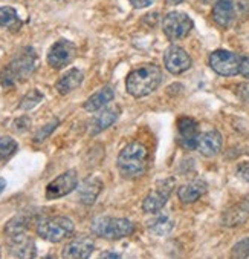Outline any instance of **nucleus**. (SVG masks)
Returning a JSON list of instances; mask_svg holds the SVG:
<instances>
[{
	"mask_svg": "<svg viewBox=\"0 0 249 259\" xmlns=\"http://www.w3.org/2000/svg\"><path fill=\"white\" fill-rule=\"evenodd\" d=\"M37 53L34 48H23L14 56V59L0 71V84L11 88L19 81H25L31 77L37 68Z\"/></svg>",
	"mask_w": 249,
	"mask_h": 259,
	"instance_id": "obj_1",
	"label": "nucleus"
},
{
	"mask_svg": "<svg viewBox=\"0 0 249 259\" xmlns=\"http://www.w3.org/2000/svg\"><path fill=\"white\" fill-rule=\"evenodd\" d=\"M161 81H162L161 69L153 63H147V65L135 68L127 75L126 88L132 97L142 98L155 92L159 88Z\"/></svg>",
	"mask_w": 249,
	"mask_h": 259,
	"instance_id": "obj_2",
	"label": "nucleus"
},
{
	"mask_svg": "<svg viewBox=\"0 0 249 259\" xmlns=\"http://www.w3.org/2000/svg\"><path fill=\"white\" fill-rule=\"evenodd\" d=\"M147 163H148L147 147L139 141H132L119 152L116 167L124 178L135 180L145 174Z\"/></svg>",
	"mask_w": 249,
	"mask_h": 259,
	"instance_id": "obj_3",
	"label": "nucleus"
},
{
	"mask_svg": "<svg viewBox=\"0 0 249 259\" xmlns=\"http://www.w3.org/2000/svg\"><path fill=\"white\" fill-rule=\"evenodd\" d=\"M90 230L95 236L104 238L109 241H118L127 236H132L136 230L135 223L126 218H112V217H98L92 221Z\"/></svg>",
	"mask_w": 249,
	"mask_h": 259,
	"instance_id": "obj_4",
	"label": "nucleus"
},
{
	"mask_svg": "<svg viewBox=\"0 0 249 259\" xmlns=\"http://www.w3.org/2000/svg\"><path fill=\"white\" fill-rule=\"evenodd\" d=\"M75 226L72 220L66 217H49L43 218L35 224V232L40 238L49 242H60L72 236Z\"/></svg>",
	"mask_w": 249,
	"mask_h": 259,
	"instance_id": "obj_5",
	"label": "nucleus"
},
{
	"mask_svg": "<svg viewBox=\"0 0 249 259\" xmlns=\"http://www.w3.org/2000/svg\"><path fill=\"white\" fill-rule=\"evenodd\" d=\"M194 23L191 17L182 11H171L162 20V31L170 41H177L185 38L191 32Z\"/></svg>",
	"mask_w": 249,
	"mask_h": 259,
	"instance_id": "obj_6",
	"label": "nucleus"
},
{
	"mask_svg": "<svg viewBox=\"0 0 249 259\" xmlns=\"http://www.w3.org/2000/svg\"><path fill=\"white\" fill-rule=\"evenodd\" d=\"M174 186H176V181L174 178H165V180H161L155 189H152V192L148 193L144 201H142V210L145 213H156V212H161L164 209L165 202L168 201L171 192L174 190Z\"/></svg>",
	"mask_w": 249,
	"mask_h": 259,
	"instance_id": "obj_7",
	"label": "nucleus"
},
{
	"mask_svg": "<svg viewBox=\"0 0 249 259\" xmlns=\"http://www.w3.org/2000/svg\"><path fill=\"white\" fill-rule=\"evenodd\" d=\"M240 59L231 53V51L226 49H217L214 53H211L210 56V66L211 69L223 77H234L237 74H240Z\"/></svg>",
	"mask_w": 249,
	"mask_h": 259,
	"instance_id": "obj_8",
	"label": "nucleus"
},
{
	"mask_svg": "<svg viewBox=\"0 0 249 259\" xmlns=\"http://www.w3.org/2000/svg\"><path fill=\"white\" fill-rule=\"evenodd\" d=\"M75 56H77V46L72 41L61 38V40H57L51 48H49L46 60L51 68L63 69L69 63H72Z\"/></svg>",
	"mask_w": 249,
	"mask_h": 259,
	"instance_id": "obj_9",
	"label": "nucleus"
},
{
	"mask_svg": "<svg viewBox=\"0 0 249 259\" xmlns=\"http://www.w3.org/2000/svg\"><path fill=\"white\" fill-rule=\"evenodd\" d=\"M77 186H78L77 170H74V169L66 170L46 186V198L57 199V198L66 196L71 192H74L77 189Z\"/></svg>",
	"mask_w": 249,
	"mask_h": 259,
	"instance_id": "obj_10",
	"label": "nucleus"
},
{
	"mask_svg": "<svg viewBox=\"0 0 249 259\" xmlns=\"http://www.w3.org/2000/svg\"><path fill=\"white\" fill-rule=\"evenodd\" d=\"M164 65H165L168 72L179 75V74H182L191 68V57L188 56V53L183 48L173 45L165 51Z\"/></svg>",
	"mask_w": 249,
	"mask_h": 259,
	"instance_id": "obj_11",
	"label": "nucleus"
},
{
	"mask_svg": "<svg viewBox=\"0 0 249 259\" xmlns=\"http://www.w3.org/2000/svg\"><path fill=\"white\" fill-rule=\"evenodd\" d=\"M199 140V124L190 117H180L177 120V143L183 149H196Z\"/></svg>",
	"mask_w": 249,
	"mask_h": 259,
	"instance_id": "obj_12",
	"label": "nucleus"
},
{
	"mask_svg": "<svg viewBox=\"0 0 249 259\" xmlns=\"http://www.w3.org/2000/svg\"><path fill=\"white\" fill-rule=\"evenodd\" d=\"M93 248H95V242L92 238L78 236L65 245L61 256L66 259H86L92 254Z\"/></svg>",
	"mask_w": 249,
	"mask_h": 259,
	"instance_id": "obj_13",
	"label": "nucleus"
},
{
	"mask_svg": "<svg viewBox=\"0 0 249 259\" xmlns=\"http://www.w3.org/2000/svg\"><path fill=\"white\" fill-rule=\"evenodd\" d=\"M8 244L10 251L16 257H34L35 256V242L31 236H28L25 232L8 235Z\"/></svg>",
	"mask_w": 249,
	"mask_h": 259,
	"instance_id": "obj_14",
	"label": "nucleus"
},
{
	"mask_svg": "<svg viewBox=\"0 0 249 259\" xmlns=\"http://www.w3.org/2000/svg\"><path fill=\"white\" fill-rule=\"evenodd\" d=\"M222 144H223V138L220 132L213 129V131H208L202 135H199L197 150L201 152L204 157H214V155H217L222 150Z\"/></svg>",
	"mask_w": 249,
	"mask_h": 259,
	"instance_id": "obj_15",
	"label": "nucleus"
},
{
	"mask_svg": "<svg viewBox=\"0 0 249 259\" xmlns=\"http://www.w3.org/2000/svg\"><path fill=\"white\" fill-rule=\"evenodd\" d=\"M121 109L118 106H106L104 109L99 111L98 115L93 117L90 121V135H98L103 131L109 129L119 117Z\"/></svg>",
	"mask_w": 249,
	"mask_h": 259,
	"instance_id": "obj_16",
	"label": "nucleus"
},
{
	"mask_svg": "<svg viewBox=\"0 0 249 259\" xmlns=\"http://www.w3.org/2000/svg\"><path fill=\"white\" fill-rule=\"evenodd\" d=\"M207 190H208V184L204 180H193L179 187L177 198L183 204H191L196 202L197 199H201L207 193Z\"/></svg>",
	"mask_w": 249,
	"mask_h": 259,
	"instance_id": "obj_17",
	"label": "nucleus"
},
{
	"mask_svg": "<svg viewBox=\"0 0 249 259\" xmlns=\"http://www.w3.org/2000/svg\"><path fill=\"white\" fill-rule=\"evenodd\" d=\"M103 187H104V184H103V181L99 180V178H96V177L86 178L81 183L80 189H78V199H80V202L84 204V205H92L96 201L98 195L101 193Z\"/></svg>",
	"mask_w": 249,
	"mask_h": 259,
	"instance_id": "obj_18",
	"label": "nucleus"
},
{
	"mask_svg": "<svg viewBox=\"0 0 249 259\" xmlns=\"http://www.w3.org/2000/svg\"><path fill=\"white\" fill-rule=\"evenodd\" d=\"M234 0H216L213 7V20L220 28H228L234 20Z\"/></svg>",
	"mask_w": 249,
	"mask_h": 259,
	"instance_id": "obj_19",
	"label": "nucleus"
},
{
	"mask_svg": "<svg viewBox=\"0 0 249 259\" xmlns=\"http://www.w3.org/2000/svg\"><path fill=\"white\" fill-rule=\"evenodd\" d=\"M115 98V89L112 86H104L98 92H95L93 95H90L86 101H84V111L87 112H95L98 109L104 108L107 103H110Z\"/></svg>",
	"mask_w": 249,
	"mask_h": 259,
	"instance_id": "obj_20",
	"label": "nucleus"
},
{
	"mask_svg": "<svg viewBox=\"0 0 249 259\" xmlns=\"http://www.w3.org/2000/svg\"><path fill=\"white\" fill-rule=\"evenodd\" d=\"M83 80H84L83 71L78 69V68H72V69H69L66 74H63V75L58 78V81L55 83V89H57L61 95H66V94L75 91L77 88H80L81 83H83Z\"/></svg>",
	"mask_w": 249,
	"mask_h": 259,
	"instance_id": "obj_21",
	"label": "nucleus"
},
{
	"mask_svg": "<svg viewBox=\"0 0 249 259\" xmlns=\"http://www.w3.org/2000/svg\"><path fill=\"white\" fill-rule=\"evenodd\" d=\"M174 227V221L170 213H158L147 223V229L152 235L158 236H165L168 235Z\"/></svg>",
	"mask_w": 249,
	"mask_h": 259,
	"instance_id": "obj_22",
	"label": "nucleus"
},
{
	"mask_svg": "<svg viewBox=\"0 0 249 259\" xmlns=\"http://www.w3.org/2000/svg\"><path fill=\"white\" fill-rule=\"evenodd\" d=\"M0 26L10 29L11 32H17L22 28V20L14 8L0 7Z\"/></svg>",
	"mask_w": 249,
	"mask_h": 259,
	"instance_id": "obj_23",
	"label": "nucleus"
},
{
	"mask_svg": "<svg viewBox=\"0 0 249 259\" xmlns=\"http://www.w3.org/2000/svg\"><path fill=\"white\" fill-rule=\"evenodd\" d=\"M19 150V144L14 138L5 135L0 137V161H8L14 157V153Z\"/></svg>",
	"mask_w": 249,
	"mask_h": 259,
	"instance_id": "obj_24",
	"label": "nucleus"
},
{
	"mask_svg": "<svg viewBox=\"0 0 249 259\" xmlns=\"http://www.w3.org/2000/svg\"><path fill=\"white\" fill-rule=\"evenodd\" d=\"M41 100H43V94H41L40 91H37V89H32V91H29V92L22 98L19 108L23 109V111H29V109L35 108Z\"/></svg>",
	"mask_w": 249,
	"mask_h": 259,
	"instance_id": "obj_25",
	"label": "nucleus"
},
{
	"mask_svg": "<svg viewBox=\"0 0 249 259\" xmlns=\"http://www.w3.org/2000/svg\"><path fill=\"white\" fill-rule=\"evenodd\" d=\"M60 124V120L58 118H54L52 121H49L47 124H44L43 127H40L35 135H34V143H43L49 135H51Z\"/></svg>",
	"mask_w": 249,
	"mask_h": 259,
	"instance_id": "obj_26",
	"label": "nucleus"
},
{
	"mask_svg": "<svg viewBox=\"0 0 249 259\" xmlns=\"http://www.w3.org/2000/svg\"><path fill=\"white\" fill-rule=\"evenodd\" d=\"M231 256H232V257H237V259L247 257V256H249V238L241 239L240 242H237V244L232 247V250H231Z\"/></svg>",
	"mask_w": 249,
	"mask_h": 259,
	"instance_id": "obj_27",
	"label": "nucleus"
},
{
	"mask_svg": "<svg viewBox=\"0 0 249 259\" xmlns=\"http://www.w3.org/2000/svg\"><path fill=\"white\" fill-rule=\"evenodd\" d=\"M237 177L249 183V163H243L237 167Z\"/></svg>",
	"mask_w": 249,
	"mask_h": 259,
	"instance_id": "obj_28",
	"label": "nucleus"
},
{
	"mask_svg": "<svg viewBox=\"0 0 249 259\" xmlns=\"http://www.w3.org/2000/svg\"><path fill=\"white\" fill-rule=\"evenodd\" d=\"M130 5L136 10H142V8H147V7H150L155 0H129Z\"/></svg>",
	"mask_w": 249,
	"mask_h": 259,
	"instance_id": "obj_29",
	"label": "nucleus"
},
{
	"mask_svg": "<svg viewBox=\"0 0 249 259\" xmlns=\"http://www.w3.org/2000/svg\"><path fill=\"white\" fill-rule=\"evenodd\" d=\"M240 74L246 78H249V57L241 59L240 62Z\"/></svg>",
	"mask_w": 249,
	"mask_h": 259,
	"instance_id": "obj_30",
	"label": "nucleus"
},
{
	"mask_svg": "<svg viewBox=\"0 0 249 259\" xmlns=\"http://www.w3.org/2000/svg\"><path fill=\"white\" fill-rule=\"evenodd\" d=\"M183 0H165V5H168V7H174V5H179V4H182Z\"/></svg>",
	"mask_w": 249,
	"mask_h": 259,
	"instance_id": "obj_31",
	"label": "nucleus"
},
{
	"mask_svg": "<svg viewBox=\"0 0 249 259\" xmlns=\"http://www.w3.org/2000/svg\"><path fill=\"white\" fill-rule=\"evenodd\" d=\"M99 257H121L119 253H101Z\"/></svg>",
	"mask_w": 249,
	"mask_h": 259,
	"instance_id": "obj_32",
	"label": "nucleus"
},
{
	"mask_svg": "<svg viewBox=\"0 0 249 259\" xmlns=\"http://www.w3.org/2000/svg\"><path fill=\"white\" fill-rule=\"evenodd\" d=\"M5 187H7V181L4 178H0V195H2V192L5 190Z\"/></svg>",
	"mask_w": 249,
	"mask_h": 259,
	"instance_id": "obj_33",
	"label": "nucleus"
},
{
	"mask_svg": "<svg viewBox=\"0 0 249 259\" xmlns=\"http://www.w3.org/2000/svg\"><path fill=\"white\" fill-rule=\"evenodd\" d=\"M204 2H210V0H204Z\"/></svg>",
	"mask_w": 249,
	"mask_h": 259,
	"instance_id": "obj_34",
	"label": "nucleus"
}]
</instances>
